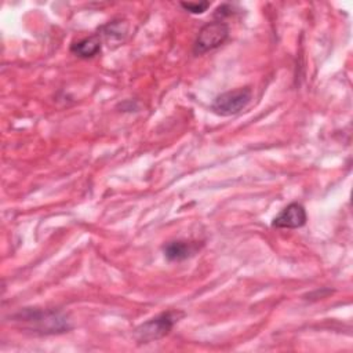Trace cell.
<instances>
[{
	"instance_id": "4",
	"label": "cell",
	"mask_w": 353,
	"mask_h": 353,
	"mask_svg": "<svg viewBox=\"0 0 353 353\" xmlns=\"http://www.w3.org/2000/svg\"><path fill=\"white\" fill-rule=\"evenodd\" d=\"M252 91L250 87L230 90L218 95L212 103L211 110L219 116H233L241 112L251 101Z\"/></svg>"
},
{
	"instance_id": "1",
	"label": "cell",
	"mask_w": 353,
	"mask_h": 353,
	"mask_svg": "<svg viewBox=\"0 0 353 353\" xmlns=\"http://www.w3.org/2000/svg\"><path fill=\"white\" fill-rule=\"evenodd\" d=\"M185 316L181 310H167L163 312L148 321L142 323L134 331V338L138 343H150L159 341L170 334L174 325Z\"/></svg>"
},
{
	"instance_id": "3",
	"label": "cell",
	"mask_w": 353,
	"mask_h": 353,
	"mask_svg": "<svg viewBox=\"0 0 353 353\" xmlns=\"http://www.w3.org/2000/svg\"><path fill=\"white\" fill-rule=\"evenodd\" d=\"M229 37V26L222 21L205 23L200 30L193 44V54L203 55L222 46Z\"/></svg>"
},
{
	"instance_id": "7",
	"label": "cell",
	"mask_w": 353,
	"mask_h": 353,
	"mask_svg": "<svg viewBox=\"0 0 353 353\" xmlns=\"http://www.w3.org/2000/svg\"><path fill=\"white\" fill-rule=\"evenodd\" d=\"M101 51V37L99 34H92L84 37L70 46V52L79 58H92Z\"/></svg>"
},
{
	"instance_id": "8",
	"label": "cell",
	"mask_w": 353,
	"mask_h": 353,
	"mask_svg": "<svg viewBox=\"0 0 353 353\" xmlns=\"http://www.w3.org/2000/svg\"><path fill=\"white\" fill-rule=\"evenodd\" d=\"M181 7L192 14H203L204 11H207V8L210 7V1H200V3H192V1H188V3H181Z\"/></svg>"
},
{
	"instance_id": "5",
	"label": "cell",
	"mask_w": 353,
	"mask_h": 353,
	"mask_svg": "<svg viewBox=\"0 0 353 353\" xmlns=\"http://www.w3.org/2000/svg\"><path fill=\"white\" fill-rule=\"evenodd\" d=\"M305 207L299 203H291L284 207L272 221V226L277 229H298L306 223Z\"/></svg>"
},
{
	"instance_id": "6",
	"label": "cell",
	"mask_w": 353,
	"mask_h": 353,
	"mask_svg": "<svg viewBox=\"0 0 353 353\" xmlns=\"http://www.w3.org/2000/svg\"><path fill=\"white\" fill-rule=\"evenodd\" d=\"M203 244L199 241H188V240H175L163 245L164 256L170 262H181L193 255H196Z\"/></svg>"
},
{
	"instance_id": "2",
	"label": "cell",
	"mask_w": 353,
	"mask_h": 353,
	"mask_svg": "<svg viewBox=\"0 0 353 353\" xmlns=\"http://www.w3.org/2000/svg\"><path fill=\"white\" fill-rule=\"evenodd\" d=\"M18 321H23L29 324L30 330H37L41 334H54V332H63L69 330L68 320L57 312L51 310H33L25 309L14 316Z\"/></svg>"
}]
</instances>
